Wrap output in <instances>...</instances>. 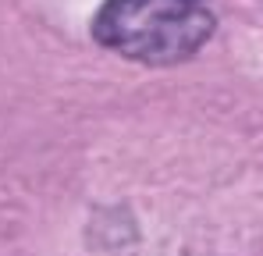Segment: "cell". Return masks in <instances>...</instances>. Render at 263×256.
<instances>
[{"label":"cell","instance_id":"1","mask_svg":"<svg viewBox=\"0 0 263 256\" xmlns=\"http://www.w3.org/2000/svg\"><path fill=\"white\" fill-rule=\"evenodd\" d=\"M214 36V14L199 0H103L92 40L142 64L189 61Z\"/></svg>","mask_w":263,"mask_h":256}]
</instances>
